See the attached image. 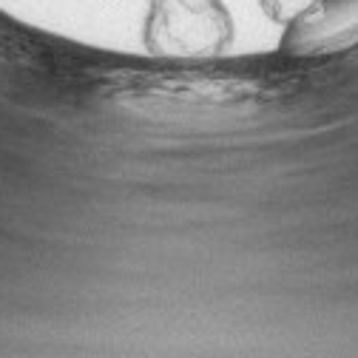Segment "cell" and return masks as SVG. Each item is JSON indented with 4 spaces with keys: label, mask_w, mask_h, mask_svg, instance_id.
<instances>
[{
    "label": "cell",
    "mask_w": 358,
    "mask_h": 358,
    "mask_svg": "<svg viewBox=\"0 0 358 358\" xmlns=\"http://www.w3.org/2000/svg\"><path fill=\"white\" fill-rule=\"evenodd\" d=\"M234 40V17L222 0H151L145 49L157 57L208 60L225 55Z\"/></svg>",
    "instance_id": "1"
},
{
    "label": "cell",
    "mask_w": 358,
    "mask_h": 358,
    "mask_svg": "<svg viewBox=\"0 0 358 358\" xmlns=\"http://www.w3.org/2000/svg\"><path fill=\"white\" fill-rule=\"evenodd\" d=\"M264 15L276 23H293L304 15H310L322 0H259Z\"/></svg>",
    "instance_id": "2"
}]
</instances>
